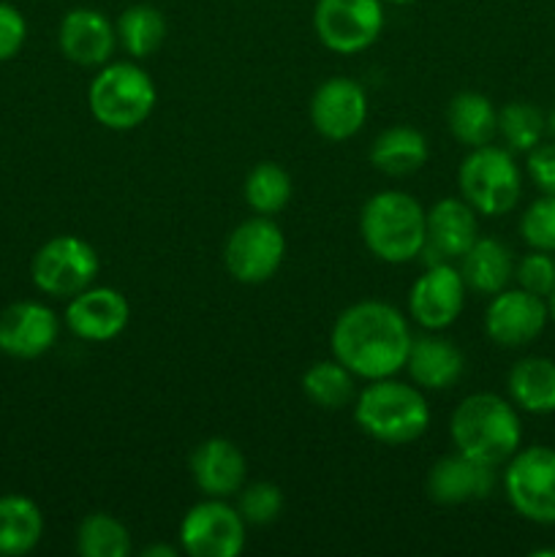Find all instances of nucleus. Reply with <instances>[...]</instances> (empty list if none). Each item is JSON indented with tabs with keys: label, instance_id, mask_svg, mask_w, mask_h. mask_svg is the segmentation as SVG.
<instances>
[{
	"label": "nucleus",
	"instance_id": "13",
	"mask_svg": "<svg viewBox=\"0 0 555 557\" xmlns=\"http://www.w3.org/2000/svg\"><path fill=\"white\" fill-rule=\"evenodd\" d=\"M368 120V92L351 76H330L310 98V123L330 141H346Z\"/></svg>",
	"mask_w": 555,
	"mask_h": 557
},
{
	"label": "nucleus",
	"instance_id": "7",
	"mask_svg": "<svg viewBox=\"0 0 555 557\" xmlns=\"http://www.w3.org/2000/svg\"><path fill=\"white\" fill-rule=\"evenodd\" d=\"M504 490L511 509L536 525H555V449L528 446L509 457Z\"/></svg>",
	"mask_w": 555,
	"mask_h": 557
},
{
	"label": "nucleus",
	"instance_id": "12",
	"mask_svg": "<svg viewBox=\"0 0 555 557\" xmlns=\"http://www.w3.org/2000/svg\"><path fill=\"white\" fill-rule=\"evenodd\" d=\"M466 288L460 270H455L452 261L428 264L408 292V315L428 332L446 330L460 319Z\"/></svg>",
	"mask_w": 555,
	"mask_h": 557
},
{
	"label": "nucleus",
	"instance_id": "15",
	"mask_svg": "<svg viewBox=\"0 0 555 557\" xmlns=\"http://www.w3.org/2000/svg\"><path fill=\"white\" fill-rule=\"evenodd\" d=\"M479 239L477 210L466 199H441L428 210V234L419 259L424 264L460 261V256Z\"/></svg>",
	"mask_w": 555,
	"mask_h": 557
},
{
	"label": "nucleus",
	"instance_id": "25",
	"mask_svg": "<svg viewBox=\"0 0 555 557\" xmlns=\"http://www.w3.org/2000/svg\"><path fill=\"white\" fill-rule=\"evenodd\" d=\"M446 125L460 145L482 147L498 134V112L488 96L466 90L452 98L446 109Z\"/></svg>",
	"mask_w": 555,
	"mask_h": 557
},
{
	"label": "nucleus",
	"instance_id": "31",
	"mask_svg": "<svg viewBox=\"0 0 555 557\" xmlns=\"http://www.w3.org/2000/svg\"><path fill=\"white\" fill-rule=\"evenodd\" d=\"M547 131L542 109L528 101H511L498 112V134L511 152H531Z\"/></svg>",
	"mask_w": 555,
	"mask_h": 557
},
{
	"label": "nucleus",
	"instance_id": "14",
	"mask_svg": "<svg viewBox=\"0 0 555 557\" xmlns=\"http://www.w3.org/2000/svg\"><path fill=\"white\" fill-rule=\"evenodd\" d=\"M550 310L544 297L526 292V288H504L493 294V302L484 313V332L493 343L504 348H520L536 341L544 332Z\"/></svg>",
	"mask_w": 555,
	"mask_h": 557
},
{
	"label": "nucleus",
	"instance_id": "27",
	"mask_svg": "<svg viewBox=\"0 0 555 557\" xmlns=\"http://www.w3.org/2000/svg\"><path fill=\"white\" fill-rule=\"evenodd\" d=\"M118 44L131 58H150L166 41V16L156 5H128L114 22Z\"/></svg>",
	"mask_w": 555,
	"mask_h": 557
},
{
	"label": "nucleus",
	"instance_id": "2",
	"mask_svg": "<svg viewBox=\"0 0 555 557\" xmlns=\"http://www.w3.org/2000/svg\"><path fill=\"white\" fill-rule=\"evenodd\" d=\"M449 435L457 451L498 468L520 449L522 424L515 403L493 392H477L457 403L449 419Z\"/></svg>",
	"mask_w": 555,
	"mask_h": 557
},
{
	"label": "nucleus",
	"instance_id": "22",
	"mask_svg": "<svg viewBox=\"0 0 555 557\" xmlns=\"http://www.w3.org/2000/svg\"><path fill=\"white\" fill-rule=\"evenodd\" d=\"M460 275L468 288L477 294L504 292L509 281L515 277V259L511 250L495 237H479L466 253L460 256Z\"/></svg>",
	"mask_w": 555,
	"mask_h": 557
},
{
	"label": "nucleus",
	"instance_id": "9",
	"mask_svg": "<svg viewBox=\"0 0 555 557\" xmlns=\"http://www.w3.org/2000/svg\"><path fill=\"white\" fill-rule=\"evenodd\" d=\"M313 30L330 52H365L384 30V0H316Z\"/></svg>",
	"mask_w": 555,
	"mask_h": 557
},
{
	"label": "nucleus",
	"instance_id": "16",
	"mask_svg": "<svg viewBox=\"0 0 555 557\" xmlns=\"http://www.w3.org/2000/svg\"><path fill=\"white\" fill-rule=\"evenodd\" d=\"M128 299L109 286L85 288L71 297L65 308V326L87 343L114 341L128 326Z\"/></svg>",
	"mask_w": 555,
	"mask_h": 557
},
{
	"label": "nucleus",
	"instance_id": "29",
	"mask_svg": "<svg viewBox=\"0 0 555 557\" xmlns=\"http://www.w3.org/2000/svg\"><path fill=\"white\" fill-rule=\"evenodd\" d=\"M245 201L256 215H278L292 199V177L283 166L272 161L256 163L245 177Z\"/></svg>",
	"mask_w": 555,
	"mask_h": 557
},
{
	"label": "nucleus",
	"instance_id": "6",
	"mask_svg": "<svg viewBox=\"0 0 555 557\" xmlns=\"http://www.w3.org/2000/svg\"><path fill=\"white\" fill-rule=\"evenodd\" d=\"M457 185L462 199L482 215H506L522 194V177L511 150L493 145L471 147L457 172Z\"/></svg>",
	"mask_w": 555,
	"mask_h": 557
},
{
	"label": "nucleus",
	"instance_id": "39",
	"mask_svg": "<svg viewBox=\"0 0 555 557\" xmlns=\"http://www.w3.org/2000/svg\"><path fill=\"white\" fill-rule=\"evenodd\" d=\"M384 3H392V5H408V3H414V0H384Z\"/></svg>",
	"mask_w": 555,
	"mask_h": 557
},
{
	"label": "nucleus",
	"instance_id": "1",
	"mask_svg": "<svg viewBox=\"0 0 555 557\" xmlns=\"http://www.w3.org/2000/svg\"><path fill=\"white\" fill-rule=\"evenodd\" d=\"M414 335L406 315L379 299H362L343 310L332 326V357L357 379L379 381L406 368Z\"/></svg>",
	"mask_w": 555,
	"mask_h": 557
},
{
	"label": "nucleus",
	"instance_id": "28",
	"mask_svg": "<svg viewBox=\"0 0 555 557\" xmlns=\"http://www.w3.org/2000/svg\"><path fill=\"white\" fill-rule=\"evenodd\" d=\"M354 379L357 375L346 368V364L332 359H321L313 362L303 375V392L313 406L324 408V411H341L348 406L354 397Z\"/></svg>",
	"mask_w": 555,
	"mask_h": 557
},
{
	"label": "nucleus",
	"instance_id": "34",
	"mask_svg": "<svg viewBox=\"0 0 555 557\" xmlns=\"http://www.w3.org/2000/svg\"><path fill=\"white\" fill-rule=\"evenodd\" d=\"M515 281L517 286L536 297H550V292L555 288V259L544 250L522 256L515 267Z\"/></svg>",
	"mask_w": 555,
	"mask_h": 557
},
{
	"label": "nucleus",
	"instance_id": "35",
	"mask_svg": "<svg viewBox=\"0 0 555 557\" xmlns=\"http://www.w3.org/2000/svg\"><path fill=\"white\" fill-rule=\"evenodd\" d=\"M25 16H22L11 3H3V0H0V63L14 58L22 49V44H25Z\"/></svg>",
	"mask_w": 555,
	"mask_h": 557
},
{
	"label": "nucleus",
	"instance_id": "23",
	"mask_svg": "<svg viewBox=\"0 0 555 557\" xmlns=\"http://www.w3.org/2000/svg\"><path fill=\"white\" fill-rule=\"evenodd\" d=\"M428 139L411 125L381 131L370 145V163L390 177H408L428 163Z\"/></svg>",
	"mask_w": 555,
	"mask_h": 557
},
{
	"label": "nucleus",
	"instance_id": "30",
	"mask_svg": "<svg viewBox=\"0 0 555 557\" xmlns=\"http://www.w3.org/2000/svg\"><path fill=\"white\" fill-rule=\"evenodd\" d=\"M76 549L85 557H128L131 531L118 517L92 511L76 528Z\"/></svg>",
	"mask_w": 555,
	"mask_h": 557
},
{
	"label": "nucleus",
	"instance_id": "18",
	"mask_svg": "<svg viewBox=\"0 0 555 557\" xmlns=\"http://www.w3.org/2000/svg\"><path fill=\"white\" fill-rule=\"evenodd\" d=\"M58 315L41 302H14L0 313V351L38 359L58 341Z\"/></svg>",
	"mask_w": 555,
	"mask_h": 557
},
{
	"label": "nucleus",
	"instance_id": "26",
	"mask_svg": "<svg viewBox=\"0 0 555 557\" xmlns=\"http://www.w3.org/2000/svg\"><path fill=\"white\" fill-rule=\"evenodd\" d=\"M41 509L25 495L0 498V555H25L41 542Z\"/></svg>",
	"mask_w": 555,
	"mask_h": 557
},
{
	"label": "nucleus",
	"instance_id": "11",
	"mask_svg": "<svg viewBox=\"0 0 555 557\" xmlns=\"http://www.w3.org/2000/svg\"><path fill=\"white\" fill-rule=\"evenodd\" d=\"M245 525L223 498L190 506L180 522V549L190 557H237L245 549Z\"/></svg>",
	"mask_w": 555,
	"mask_h": 557
},
{
	"label": "nucleus",
	"instance_id": "38",
	"mask_svg": "<svg viewBox=\"0 0 555 557\" xmlns=\"http://www.w3.org/2000/svg\"><path fill=\"white\" fill-rule=\"evenodd\" d=\"M547 310H550V319L555 321V288L550 292V297H547Z\"/></svg>",
	"mask_w": 555,
	"mask_h": 557
},
{
	"label": "nucleus",
	"instance_id": "37",
	"mask_svg": "<svg viewBox=\"0 0 555 557\" xmlns=\"http://www.w3.org/2000/svg\"><path fill=\"white\" fill-rule=\"evenodd\" d=\"M177 553L180 549L169 547V544H156V547H147L141 555L145 557H177Z\"/></svg>",
	"mask_w": 555,
	"mask_h": 557
},
{
	"label": "nucleus",
	"instance_id": "36",
	"mask_svg": "<svg viewBox=\"0 0 555 557\" xmlns=\"http://www.w3.org/2000/svg\"><path fill=\"white\" fill-rule=\"evenodd\" d=\"M528 174L542 194L555 196V141H550V145L539 141L528 152Z\"/></svg>",
	"mask_w": 555,
	"mask_h": 557
},
{
	"label": "nucleus",
	"instance_id": "10",
	"mask_svg": "<svg viewBox=\"0 0 555 557\" xmlns=\"http://www.w3.org/2000/svg\"><path fill=\"white\" fill-rule=\"evenodd\" d=\"M283 256H286V237L278 223L267 215H256L239 223L229 234L226 248H223L229 275L248 286L270 281L281 270Z\"/></svg>",
	"mask_w": 555,
	"mask_h": 557
},
{
	"label": "nucleus",
	"instance_id": "5",
	"mask_svg": "<svg viewBox=\"0 0 555 557\" xmlns=\"http://www.w3.org/2000/svg\"><path fill=\"white\" fill-rule=\"evenodd\" d=\"M156 85L136 63L101 65L87 90L90 114L112 131H134L156 109Z\"/></svg>",
	"mask_w": 555,
	"mask_h": 557
},
{
	"label": "nucleus",
	"instance_id": "24",
	"mask_svg": "<svg viewBox=\"0 0 555 557\" xmlns=\"http://www.w3.org/2000/svg\"><path fill=\"white\" fill-rule=\"evenodd\" d=\"M511 403L528 413H555V362L547 357H526L511 364L506 379Z\"/></svg>",
	"mask_w": 555,
	"mask_h": 557
},
{
	"label": "nucleus",
	"instance_id": "33",
	"mask_svg": "<svg viewBox=\"0 0 555 557\" xmlns=\"http://www.w3.org/2000/svg\"><path fill=\"white\" fill-rule=\"evenodd\" d=\"M520 234L533 250L555 253V196L544 194L522 212Z\"/></svg>",
	"mask_w": 555,
	"mask_h": 557
},
{
	"label": "nucleus",
	"instance_id": "21",
	"mask_svg": "<svg viewBox=\"0 0 555 557\" xmlns=\"http://www.w3.org/2000/svg\"><path fill=\"white\" fill-rule=\"evenodd\" d=\"M406 368L419 389L444 392L460 381L462 370H466V357L449 337L428 332L422 337H414Z\"/></svg>",
	"mask_w": 555,
	"mask_h": 557
},
{
	"label": "nucleus",
	"instance_id": "3",
	"mask_svg": "<svg viewBox=\"0 0 555 557\" xmlns=\"http://www.w3.org/2000/svg\"><path fill=\"white\" fill-rule=\"evenodd\" d=\"M354 422L379 444L403 446L422 438L430 428V406L417 384L379 379L370 381L354 403Z\"/></svg>",
	"mask_w": 555,
	"mask_h": 557
},
{
	"label": "nucleus",
	"instance_id": "32",
	"mask_svg": "<svg viewBox=\"0 0 555 557\" xmlns=\"http://www.w3.org/2000/svg\"><path fill=\"white\" fill-rule=\"evenodd\" d=\"M237 511L248 525H270L281 517L283 511V493L278 484L272 482H254L239 490Z\"/></svg>",
	"mask_w": 555,
	"mask_h": 557
},
{
	"label": "nucleus",
	"instance_id": "8",
	"mask_svg": "<svg viewBox=\"0 0 555 557\" xmlns=\"http://www.w3.org/2000/svg\"><path fill=\"white\" fill-rule=\"evenodd\" d=\"M98 270H101V261H98L96 248L71 234L41 245L30 264V275L38 292L63 299L90 288Z\"/></svg>",
	"mask_w": 555,
	"mask_h": 557
},
{
	"label": "nucleus",
	"instance_id": "19",
	"mask_svg": "<svg viewBox=\"0 0 555 557\" xmlns=\"http://www.w3.org/2000/svg\"><path fill=\"white\" fill-rule=\"evenodd\" d=\"M60 52L76 65L85 69H98L107 65L118 47V33L114 25L98 9H71L63 16L58 30Z\"/></svg>",
	"mask_w": 555,
	"mask_h": 557
},
{
	"label": "nucleus",
	"instance_id": "17",
	"mask_svg": "<svg viewBox=\"0 0 555 557\" xmlns=\"http://www.w3.org/2000/svg\"><path fill=\"white\" fill-rule=\"evenodd\" d=\"M495 487V466L468 457L462 451L446 455L430 468L428 495L441 506H460L490 498Z\"/></svg>",
	"mask_w": 555,
	"mask_h": 557
},
{
	"label": "nucleus",
	"instance_id": "4",
	"mask_svg": "<svg viewBox=\"0 0 555 557\" xmlns=\"http://www.w3.org/2000/svg\"><path fill=\"white\" fill-rule=\"evenodd\" d=\"M359 234L370 253L384 264H406L422 256L428 210L414 196L381 190L359 212Z\"/></svg>",
	"mask_w": 555,
	"mask_h": 557
},
{
	"label": "nucleus",
	"instance_id": "20",
	"mask_svg": "<svg viewBox=\"0 0 555 557\" xmlns=\"http://www.w3.org/2000/svg\"><path fill=\"white\" fill-rule=\"evenodd\" d=\"M245 457L237 444L226 438H207L190 455V476L207 498H232L243 490Z\"/></svg>",
	"mask_w": 555,
	"mask_h": 557
}]
</instances>
